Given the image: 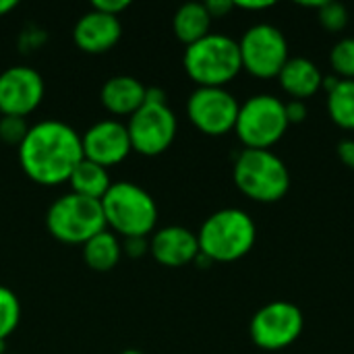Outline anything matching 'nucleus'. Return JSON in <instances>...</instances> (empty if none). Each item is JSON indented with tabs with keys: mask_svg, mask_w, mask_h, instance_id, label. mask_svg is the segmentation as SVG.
<instances>
[{
	"mask_svg": "<svg viewBox=\"0 0 354 354\" xmlns=\"http://www.w3.org/2000/svg\"><path fill=\"white\" fill-rule=\"evenodd\" d=\"M46 85L31 66H8L0 73V114L27 118L44 100Z\"/></svg>",
	"mask_w": 354,
	"mask_h": 354,
	"instance_id": "f8f14e48",
	"label": "nucleus"
},
{
	"mask_svg": "<svg viewBox=\"0 0 354 354\" xmlns=\"http://www.w3.org/2000/svg\"><path fill=\"white\" fill-rule=\"evenodd\" d=\"M100 203L106 218V228H110L116 236L147 239L151 232H156L158 205L143 187L129 180L112 183Z\"/></svg>",
	"mask_w": 354,
	"mask_h": 354,
	"instance_id": "7ed1b4c3",
	"label": "nucleus"
},
{
	"mask_svg": "<svg viewBox=\"0 0 354 354\" xmlns=\"http://www.w3.org/2000/svg\"><path fill=\"white\" fill-rule=\"evenodd\" d=\"M330 64L338 79L354 81V37H344L332 48Z\"/></svg>",
	"mask_w": 354,
	"mask_h": 354,
	"instance_id": "5701e85b",
	"label": "nucleus"
},
{
	"mask_svg": "<svg viewBox=\"0 0 354 354\" xmlns=\"http://www.w3.org/2000/svg\"><path fill=\"white\" fill-rule=\"evenodd\" d=\"M29 133V122L23 116H8V114H0V141L6 145H15L19 149V145L23 143V139Z\"/></svg>",
	"mask_w": 354,
	"mask_h": 354,
	"instance_id": "b1692460",
	"label": "nucleus"
},
{
	"mask_svg": "<svg viewBox=\"0 0 354 354\" xmlns=\"http://www.w3.org/2000/svg\"><path fill=\"white\" fill-rule=\"evenodd\" d=\"M149 253L164 268H183L199 257V241L185 226H166L151 234Z\"/></svg>",
	"mask_w": 354,
	"mask_h": 354,
	"instance_id": "2eb2a0df",
	"label": "nucleus"
},
{
	"mask_svg": "<svg viewBox=\"0 0 354 354\" xmlns=\"http://www.w3.org/2000/svg\"><path fill=\"white\" fill-rule=\"evenodd\" d=\"M278 79H280L282 89L292 100H301V102L315 95L324 85V75H322L319 66L313 60L303 58V56L288 58V62L282 66Z\"/></svg>",
	"mask_w": 354,
	"mask_h": 354,
	"instance_id": "f3484780",
	"label": "nucleus"
},
{
	"mask_svg": "<svg viewBox=\"0 0 354 354\" xmlns=\"http://www.w3.org/2000/svg\"><path fill=\"white\" fill-rule=\"evenodd\" d=\"M336 149H338V158L342 160V164L354 170V139H342Z\"/></svg>",
	"mask_w": 354,
	"mask_h": 354,
	"instance_id": "c756f323",
	"label": "nucleus"
},
{
	"mask_svg": "<svg viewBox=\"0 0 354 354\" xmlns=\"http://www.w3.org/2000/svg\"><path fill=\"white\" fill-rule=\"evenodd\" d=\"M199 253L212 263H230L245 257L255 241L257 226L253 218L239 207H224L214 212L197 232Z\"/></svg>",
	"mask_w": 354,
	"mask_h": 354,
	"instance_id": "f03ea898",
	"label": "nucleus"
},
{
	"mask_svg": "<svg viewBox=\"0 0 354 354\" xmlns=\"http://www.w3.org/2000/svg\"><path fill=\"white\" fill-rule=\"evenodd\" d=\"M23 172L41 187L68 183L75 166L83 160L81 135L62 120H39L29 127L19 145Z\"/></svg>",
	"mask_w": 354,
	"mask_h": 354,
	"instance_id": "f257e3e1",
	"label": "nucleus"
},
{
	"mask_svg": "<svg viewBox=\"0 0 354 354\" xmlns=\"http://www.w3.org/2000/svg\"><path fill=\"white\" fill-rule=\"evenodd\" d=\"M122 35V25L118 17L100 12L95 8L81 15L73 27V41L79 50L87 54H104L112 50Z\"/></svg>",
	"mask_w": 354,
	"mask_h": 354,
	"instance_id": "4468645a",
	"label": "nucleus"
},
{
	"mask_svg": "<svg viewBox=\"0 0 354 354\" xmlns=\"http://www.w3.org/2000/svg\"><path fill=\"white\" fill-rule=\"evenodd\" d=\"M176 129L178 122L170 106L156 102H145L127 122L133 151L147 158L164 153L172 145Z\"/></svg>",
	"mask_w": 354,
	"mask_h": 354,
	"instance_id": "9d476101",
	"label": "nucleus"
},
{
	"mask_svg": "<svg viewBox=\"0 0 354 354\" xmlns=\"http://www.w3.org/2000/svg\"><path fill=\"white\" fill-rule=\"evenodd\" d=\"M286 106V118H288V124H299V122H303L305 118H307V114H309V108H307V104L305 102H301V100H290L288 104H284Z\"/></svg>",
	"mask_w": 354,
	"mask_h": 354,
	"instance_id": "cd10ccee",
	"label": "nucleus"
},
{
	"mask_svg": "<svg viewBox=\"0 0 354 354\" xmlns=\"http://www.w3.org/2000/svg\"><path fill=\"white\" fill-rule=\"evenodd\" d=\"M68 185H71V193L102 201L104 195L108 193V189L112 187V180L108 174V168L83 158L75 166V170L68 178Z\"/></svg>",
	"mask_w": 354,
	"mask_h": 354,
	"instance_id": "aec40b11",
	"label": "nucleus"
},
{
	"mask_svg": "<svg viewBox=\"0 0 354 354\" xmlns=\"http://www.w3.org/2000/svg\"><path fill=\"white\" fill-rule=\"evenodd\" d=\"M183 66L197 87H224L243 71L239 41L224 33H207L187 46Z\"/></svg>",
	"mask_w": 354,
	"mask_h": 354,
	"instance_id": "20e7f679",
	"label": "nucleus"
},
{
	"mask_svg": "<svg viewBox=\"0 0 354 354\" xmlns=\"http://www.w3.org/2000/svg\"><path fill=\"white\" fill-rule=\"evenodd\" d=\"M0 354H6V340H0Z\"/></svg>",
	"mask_w": 354,
	"mask_h": 354,
	"instance_id": "72a5a7b5",
	"label": "nucleus"
},
{
	"mask_svg": "<svg viewBox=\"0 0 354 354\" xmlns=\"http://www.w3.org/2000/svg\"><path fill=\"white\" fill-rule=\"evenodd\" d=\"M272 6L274 2H234V8H243V10H266Z\"/></svg>",
	"mask_w": 354,
	"mask_h": 354,
	"instance_id": "7c9ffc66",
	"label": "nucleus"
},
{
	"mask_svg": "<svg viewBox=\"0 0 354 354\" xmlns=\"http://www.w3.org/2000/svg\"><path fill=\"white\" fill-rule=\"evenodd\" d=\"M203 4H205V8H207L212 19H222V17H226L234 8L232 0H207Z\"/></svg>",
	"mask_w": 354,
	"mask_h": 354,
	"instance_id": "c85d7f7f",
	"label": "nucleus"
},
{
	"mask_svg": "<svg viewBox=\"0 0 354 354\" xmlns=\"http://www.w3.org/2000/svg\"><path fill=\"white\" fill-rule=\"evenodd\" d=\"M21 322V303L19 297L0 284V340H6Z\"/></svg>",
	"mask_w": 354,
	"mask_h": 354,
	"instance_id": "4be33fe9",
	"label": "nucleus"
},
{
	"mask_svg": "<svg viewBox=\"0 0 354 354\" xmlns=\"http://www.w3.org/2000/svg\"><path fill=\"white\" fill-rule=\"evenodd\" d=\"M129 6H131L129 0H93V4H91V8L106 12V15H112V17H118Z\"/></svg>",
	"mask_w": 354,
	"mask_h": 354,
	"instance_id": "bb28decb",
	"label": "nucleus"
},
{
	"mask_svg": "<svg viewBox=\"0 0 354 354\" xmlns=\"http://www.w3.org/2000/svg\"><path fill=\"white\" fill-rule=\"evenodd\" d=\"M239 50L243 68L259 79L278 77L290 58L284 33L270 23H257L249 27L239 41Z\"/></svg>",
	"mask_w": 354,
	"mask_h": 354,
	"instance_id": "6e6552de",
	"label": "nucleus"
},
{
	"mask_svg": "<svg viewBox=\"0 0 354 354\" xmlns=\"http://www.w3.org/2000/svg\"><path fill=\"white\" fill-rule=\"evenodd\" d=\"M241 104L226 87H197L187 100V116L201 133L220 137L234 131Z\"/></svg>",
	"mask_w": 354,
	"mask_h": 354,
	"instance_id": "9b49d317",
	"label": "nucleus"
},
{
	"mask_svg": "<svg viewBox=\"0 0 354 354\" xmlns=\"http://www.w3.org/2000/svg\"><path fill=\"white\" fill-rule=\"evenodd\" d=\"M328 112L334 124L344 131H354V81L340 79L328 91Z\"/></svg>",
	"mask_w": 354,
	"mask_h": 354,
	"instance_id": "412c9836",
	"label": "nucleus"
},
{
	"mask_svg": "<svg viewBox=\"0 0 354 354\" xmlns=\"http://www.w3.org/2000/svg\"><path fill=\"white\" fill-rule=\"evenodd\" d=\"M286 129V106L280 97L270 93L253 95L241 104L234 124V133L245 149H270L284 137Z\"/></svg>",
	"mask_w": 354,
	"mask_h": 354,
	"instance_id": "0eeeda50",
	"label": "nucleus"
},
{
	"mask_svg": "<svg viewBox=\"0 0 354 354\" xmlns=\"http://www.w3.org/2000/svg\"><path fill=\"white\" fill-rule=\"evenodd\" d=\"M120 354H143L141 351H137V348H127V351H122Z\"/></svg>",
	"mask_w": 354,
	"mask_h": 354,
	"instance_id": "473e14b6",
	"label": "nucleus"
},
{
	"mask_svg": "<svg viewBox=\"0 0 354 354\" xmlns=\"http://www.w3.org/2000/svg\"><path fill=\"white\" fill-rule=\"evenodd\" d=\"M48 232L66 245H83L106 230L102 203L77 193L60 195L46 212Z\"/></svg>",
	"mask_w": 354,
	"mask_h": 354,
	"instance_id": "423d86ee",
	"label": "nucleus"
},
{
	"mask_svg": "<svg viewBox=\"0 0 354 354\" xmlns=\"http://www.w3.org/2000/svg\"><path fill=\"white\" fill-rule=\"evenodd\" d=\"M145 93L147 87L139 79L131 75H114L102 85L100 100L110 114L133 116L145 104Z\"/></svg>",
	"mask_w": 354,
	"mask_h": 354,
	"instance_id": "dca6fc26",
	"label": "nucleus"
},
{
	"mask_svg": "<svg viewBox=\"0 0 354 354\" xmlns=\"http://www.w3.org/2000/svg\"><path fill=\"white\" fill-rule=\"evenodd\" d=\"M236 189L257 203H276L290 189L286 164L270 149H243L232 166Z\"/></svg>",
	"mask_w": 354,
	"mask_h": 354,
	"instance_id": "39448f33",
	"label": "nucleus"
},
{
	"mask_svg": "<svg viewBox=\"0 0 354 354\" xmlns=\"http://www.w3.org/2000/svg\"><path fill=\"white\" fill-rule=\"evenodd\" d=\"M81 247H83V261L93 272H110L118 266L122 257V243L108 228L91 236Z\"/></svg>",
	"mask_w": 354,
	"mask_h": 354,
	"instance_id": "6ab92c4d",
	"label": "nucleus"
},
{
	"mask_svg": "<svg viewBox=\"0 0 354 354\" xmlns=\"http://www.w3.org/2000/svg\"><path fill=\"white\" fill-rule=\"evenodd\" d=\"M12 8H17V2L15 0H0V17L8 15Z\"/></svg>",
	"mask_w": 354,
	"mask_h": 354,
	"instance_id": "2f4dec72",
	"label": "nucleus"
},
{
	"mask_svg": "<svg viewBox=\"0 0 354 354\" xmlns=\"http://www.w3.org/2000/svg\"><path fill=\"white\" fill-rule=\"evenodd\" d=\"M149 251V241L145 236H135V239H124L122 243V253L129 257H141Z\"/></svg>",
	"mask_w": 354,
	"mask_h": 354,
	"instance_id": "a878e982",
	"label": "nucleus"
},
{
	"mask_svg": "<svg viewBox=\"0 0 354 354\" xmlns=\"http://www.w3.org/2000/svg\"><path fill=\"white\" fill-rule=\"evenodd\" d=\"M317 17H319L322 27L332 31V33H340L348 25V10L340 2H324Z\"/></svg>",
	"mask_w": 354,
	"mask_h": 354,
	"instance_id": "393cba45",
	"label": "nucleus"
},
{
	"mask_svg": "<svg viewBox=\"0 0 354 354\" xmlns=\"http://www.w3.org/2000/svg\"><path fill=\"white\" fill-rule=\"evenodd\" d=\"M305 317L301 309L288 301H272L263 305L251 319V340L263 351H284L303 334Z\"/></svg>",
	"mask_w": 354,
	"mask_h": 354,
	"instance_id": "1a4fd4ad",
	"label": "nucleus"
},
{
	"mask_svg": "<svg viewBox=\"0 0 354 354\" xmlns=\"http://www.w3.org/2000/svg\"><path fill=\"white\" fill-rule=\"evenodd\" d=\"M212 21L214 19L209 17L203 2H187L176 8L174 19H172V29H174V35L185 46H191L199 41L201 37H205L207 33H212L209 31Z\"/></svg>",
	"mask_w": 354,
	"mask_h": 354,
	"instance_id": "a211bd4d",
	"label": "nucleus"
},
{
	"mask_svg": "<svg viewBox=\"0 0 354 354\" xmlns=\"http://www.w3.org/2000/svg\"><path fill=\"white\" fill-rule=\"evenodd\" d=\"M83 158L104 168L116 166L133 151L127 124L116 118H104L91 124L83 135Z\"/></svg>",
	"mask_w": 354,
	"mask_h": 354,
	"instance_id": "ddd939ff",
	"label": "nucleus"
}]
</instances>
